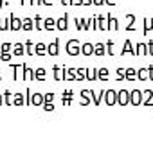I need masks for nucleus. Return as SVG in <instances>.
Returning a JSON list of instances; mask_svg holds the SVG:
<instances>
[{
    "mask_svg": "<svg viewBox=\"0 0 153 154\" xmlns=\"http://www.w3.org/2000/svg\"><path fill=\"white\" fill-rule=\"evenodd\" d=\"M67 52H69L70 56H77V54L81 52V47H79V43H77L76 39H72V41L67 43Z\"/></svg>",
    "mask_w": 153,
    "mask_h": 154,
    "instance_id": "obj_1",
    "label": "nucleus"
},
{
    "mask_svg": "<svg viewBox=\"0 0 153 154\" xmlns=\"http://www.w3.org/2000/svg\"><path fill=\"white\" fill-rule=\"evenodd\" d=\"M117 102H119L121 106H126V104L130 102V93H128L126 90H121V91L117 93Z\"/></svg>",
    "mask_w": 153,
    "mask_h": 154,
    "instance_id": "obj_2",
    "label": "nucleus"
},
{
    "mask_svg": "<svg viewBox=\"0 0 153 154\" xmlns=\"http://www.w3.org/2000/svg\"><path fill=\"white\" fill-rule=\"evenodd\" d=\"M141 97H142V93H141L139 90H133V91L130 93V102H132L133 106H139V104H141Z\"/></svg>",
    "mask_w": 153,
    "mask_h": 154,
    "instance_id": "obj_3",
    "label": "nucleus"
},
{
    "mask_svg": "<svg viewBox=\"0 0 153 154\" xmlns=\"http://www.w3.org/2000/svg\"><path fill=\"white\" fill-rule=\"evenodd\" d=\"M105 95H106V104H108V106H114L115 102H117V93H115L114 90L106 91Z\"/></svg>",
    "mask_w": 153,
    "mask_h": 154,
    "instance_id": "obj_4",
    "label": "nucleus"
},
{
    "mask_svg": "<svg viewBox=\"0 0 153 154\" xmlns=\"http://www.w3.org/2000/svg\"><path fill=\"white\" fill-rule=\"evenodd\" d=\"M9 29H13V31H18V29H22V20H18V18H9Z\"/></svg>",
    "mask_w": 153,
    "mask_h": 154,
    "instance_id": "obj_5",
    "label": "nucleus"
},
{
    "mask_svg": "<svg viewBox=\"0 0 153 154\" xmlns=\"http://www.w3.org/2000/svg\"><path fill=\"white\" fill-rule=\"evenodd\" d=\"M47 54H50V56H58V54H60V47H58V43H50V45H47Z\"/></svg>",
    "mask_w": 153,
    "mask_h": 154,
    "instance_id": "obj_6",
    "label": "nucleus"
},
{
    "mask_svg": "<svg viewBox=\"0 0 153 154\" xmlns=\"http://www.w3.org/2000/svg\"><path fill=\"white\" fill-rule=\"evenodd\" d=\"M29 102L34 104V106H41V104H43V95H41V93H33V99H31Z\"/></svg>",
    "mask_w": 153,
    "mask_h": 154,
    "instance_id": "obj_7",
    "label": "nucleus"
},
{
    "mask_svg": "<svg viewBox=\"0 0 153 154\" xmlns=\"http://www.w3.org/2000/svg\"><path fill=\"white\" fill-rule=\"evenodd\" d=\"M24 68H25V65H16L15 66V75L18 81H24Z\"/></svg>",
    "mask_w": 153,
    "mask_h": 154,
    "instance_id": "obj_8",
    "label": "nucleus"
},
{
    "mask_svg": "<svg viewBox=\"0 0 153 154\" xmlns=\"http://www.w3.org/2000/svg\"><path fill=\"white\" fill-rule=\"evenodd\" d=\"M63 79L74 81V79H76V70H72V68H63Z\"/></svg>",
    "mask_w": 153,
    "mask_h": 154,
    "instance_id": "obj_9",
    "label": "nucleus"
},
{
    "mask_svg": "<svg viewBox=\"0 0 153 154\" xmlns=\"http://www.w3.org/2000/svg\"><path fill=\"white\" fill-rule=\"evenodd\" d=\"M94 54H96V56H105V54H106V47H105L103 43L96 45V47H94Z\"/></svg>",
    "mask_w": 153,
    "mask_h": 154,
    "instance_id": "obj_10",
    "label": "nucleus"
},
{
    "mask_svg": "<svg viewBox=\"0 0 153 154\" xmlns=\"http://www.w3.org/2000/svg\"><path fill=\"white\" fill-rule=\"evenodd\" d=\"M142 95H144V97H141V104H150V99L153 97V91L151 90H146Z\"/></svg>",
    "mask_w": 153,
    "mask_h": 154,
    "instance_id": "obj_11",
    "label": "nucleus"
},
{
    "mask_svg": "<svg viewBox=\"0 0 153 154\" xmlns=\"http://www.w3.org/2000/svg\"><path fill=\"white\" fill-rule=\"evenodd\" d=\"M81 54H85V56H90V54H94V47H92L90 43H85V45L81 47Z\"/></svg>",
    "mask_w": 153,
    "mask_h": 154,
    "instance_id": "obj_12",
    "label": "nucleus"
},
{
    "mask_svg": "<svg viewBox=\"0 0 153 154\" xmlns=\"http://www.w3.org/2000/svg\"><path fill=\"white\" fill-rule=\"evenodd\" d=\"M31 79H34V72L25 65V68H24V81H31Z\"/></svg>",
    "mask_w": 153,
    "mask_h": 154,
    "instance_id": "obj_13",
    "label": "nucleus"
},
{
    "mask_svg": "<svg viewBox=\"0 0 153 154\" xmlns=\"http://www.w3.org/2000/svg\"><path fill=\"white\" fill-rule=\"evenodd\" d=\"M34 54H38V56H43V54H47V47H45L43 43H38V45H34Z\"/></svg>",
    "mask_w": 153,
    "mask_h": 154,
    "instance_id": "obj_14",
    "label": "nucleus"
},
{
    "mask_svg": "<svg viewBox=\"0 0 153 154\" xmlns=\"http://www.w3.org/2000/svg\"><path fill=\"white\" fill-rule=\"evenodd\" d=\"M137 77L141 79V81H144V79H148L150 77V68L146 66V68H141L139 72H137Z\"/></svg>",
    "mask_w": 153,
    "mask_h": 154,
    "instance_id": "obj_15",
    "label": "nucleus"
},
{
    "mask_svg": "<svg viewBox=\"0 0 153 154\" xmlns=\"http://www.w3.org/2000/svg\"><path fill=\"white\" fill-rule=\"evenodd\" d=\"M56 27L60 29V31H65L69 25H67V16H63V18H60L58 22H56Z\"/></svg>",
    "mask_w": 153,
    "mask_h": 154,
    "instance_id": "obj_16",
    "label": "nucleus"
},
{
    "mask_svg": "<svg viewBox=\"0 0 153 154\" xmlns=\"http://www.w3.org/2000/svg\"><path fill=\"white\" fill-rule=\"evenodd\" d=\"M133 54H137V56H144V54H148V48H146V45H142V43H141V45H137Z\"/></svg>",
    "mask_w": 153,
    "mask_h": 154,
    "instance_id": "obj_17",
    "label": "nucleus"
},
{
    "mask_svg": "<svg viewBox=\"0 0 153 154\" xmlns=\"http://www.w3.org/2000/svg\"><path fill=\"white\" fill-rule=\"evenodd\" d=\"M43 27L49 29V31H52V29H56V22H54L52 18H47V20L43 22Z\"/></svg>",
    "mask_w": 153,
    "mask_h": 154,
    "instance_id": "obj_18",
    "label": "nucleus"
},
{
    "mask_svg": "<svg viewBox=\"0 0 153 154\" xmlns=\"http://www.w3.org/2000/svg\"><path fill=\"white\" fill-rule=\"evenodd\" d=\"M22 29H25V31H33V20H29V18L22 20Z\"/></svg>",
    "mask_w": 153,
    "mask_h": 154,
    "instance_id": "obj_19",
    "label": "nucleus"
},
{
    "mask_svg": "<svg viewBox=\"0 0 153 154\" xmlns=\"http://www.w3.org/2000/svg\"><path fill=\"white\" fill-rule=\"evenodd\" d=\"M11 50H13L15 56H22V54H24V45H13Z\"/></svg>",
    "mask_w": 153,
    "mask_h": 154,
    "instance_id": "obj_20",
    "label": "nucleus"
},
{
    "mask_svg": "<svg viewBox=\"0 0 153 154\" xmlns=\"http://www.w3.org/2000/svg\"><path fill=\"white\" fill-rule=\"evenodd\" d=\"M34 79H36V81H43V79H45V70H43V68H36V70H34Z\"/></svg>",
    "mask_w": 153,
    "mask_h": 154,
    "instance_id": "obj_21",
    "label": "nucleus"
},
{
    "mask_svg": "<svg viewBox=\"0 0 153 154\" xmlns=\"http://www.w3.org/2000/svg\"><path fill=\"white\" fill-rule=\"evenodd\" d=\"M54 77H56L58 81H63V68H61V66H58V68L54 66Z\"/></svg>",
    "mask_w": 153,
    "mask_h": 154,
    "instance_id": "obj_22",
    "label": "nucleus"
},
{
    "mask_svg": "<svg viewBox=\"0 0 153 154\" xmlns=\"http://www.w3.org/2000/svg\"><path fill=\"white\" fill-rule=\"evenodd\" d=\"M122 54H133V48H132V43L126 41L124 47H122Z\"/></svg>",
    "mask_w": 153,
    "mask_h": 154,
    "instance_id": "obj_23",
    "label": "nucleus"
},
{
    "mask_svg": "<svg viewBox=\"0 0 153 154\" xmlns=\"http://www.w3.org/2000/svg\"><path fill=\"white\" fill-rule=\"evenodd\" d=\"M5 102H7L9 106H13V102H15V95L9 93V91H5Z\"/></svg>",
    "mask_w": 153,
    "mask_h": 154,
    "instance_id": "obj_24",
    "label": "nucleus"
},
{
    "mask_svg": "<svg viewBox=\"0 0 153 154\" xmlns=\"http://www.w3.org/2000/svg\"><path fill=\"white\" fill-rule=\"evenodd\" d=\"M15 106H20V104H24V97H22V93H16L15 95V102H13Z\"/></svg>",
    "mask_w": 153,
    "mask_h": 154,
    "instance_id": "obj_25",
    "label": "nucleus"
},
{
    "mask_svg": "<svg viewBox=\"0 0 153 154\" xmlns=\"http://www.w3.org/2000/svg\"><path fill=\"white\" fill-rule=\"evenodd\" d=\"M108 29L117 31V20H115V18H108Z\"/></svg>",
    "mask_w": 153,
    "mask_h": 154,
    "instance_id": "obj_26",
    "label": "nucleus"
},
{
    "mask_svg": "<svg viewBox=\"0 0 153 154\" xmlns=\"http://www.w3.org/2000/svg\"><path fill=\"white\" fill-rule=\"evenodd\" d=\"M126 22H128V27L133 29V22H135V16L133 14H126Z\"/></svg>",
    "mask_w": 153,
    "mask_h": 154,
    "instance_id": "obj_27",
    "label": "nucleus"
},
{
    "mask_svg": "<svg viewBox=\"0 0 153 154\" xmlns=\"http://www.w3.org/2000/svg\"><path fill=\"white\" fill-rule=\"evenodd\" d=\"M106 48H108V54H112V56L115 54V45H114V41H108V43H106Z\"/></svg>",
    "mask_w": 153,
    "mask_h": 154,
    "instance_id": "obj_28",
    "label": "nucleus"
},
{
    "mask_svg": "<svg viewBox=\"0 0 153 154\" xmlns=\"http://www.w3.org/2000/svg\"><path fill=\"white\" fill-rule=\"evenodd\" d=\"M124 75H126V79H133L135 77V70L133 68H128V70H124Z\"/></svg>",
    "mask_w": 153,
    "mask_h": 154,
    "instance_id": "obj_29",
    "label": "nucleus"
},
{
    "mask_svg": "<svg viewBox=\"0 0 153 154\" xmlns=\"http://www.w3.org/2000/svg\"><path fill=\"white\" fill-rule=\"evenodd\" d=\"M24 48H25V50H27V54H34V45H33V43H31V41H27V45H25V47H24Z\"/></svg>",
    "mask_w": 153,
    "mask_h": 154,
    "instance_id": "obj_30",
    "label": "nucleus"
},
{
    "mask_svg": "<svg viewBox=\"0 0 153 154\" xmlns=\"http://www.w3.org/2000/svg\"><path fill=\"white\" fill-rule=\"evenodd\" d=\"M97 74H99V77L105 81V79H106V75H108V70H106V68H99V70H97Z\"/></svg>",
    "mask_w": 153,
    "mask_h": 154,
    "instance_id": "obj_31",
    "label": "nucleus"
},
{
    "mask_svg": "<svg viewBox=\"0 0 153 154\" xmlns=\"http://www.w3.org/2000/svg\"><path fill=\"white\" fill-rule=\"evenodd\" d=\"M0 29H2V31L9 29V20H0Z\"/></svg>",
    "mask_w": 153,
    "mask_h": 154,
    "instance_id": "obj_32",
    "label": "nucleus"
},
{
    "mask_svg": "<svg viewBox=\"0 0 153 154\" xmlns=\"http://www.w3.org/2000/svg\"><path fill=\"white\" fill-rule=\"evenodd\" d=\"M11 47H13V45H9V43H5V45H0V50H2V52H9V50H11Z\"/></svg>",
    "mask_w": 153,
    "mask_h": 154,
    "instance_id": "obj_33",
    "label": "nucleus"
},
{
    "mask_svg": "<svg viewBox=\"0 0 153 154\" xmlns=\"http://www.w3.org/2000/svg\"><path fill=\"white\" fill-rule=\"evenodd\" d=\"M52 100H54V95H52V93H47V95L43 97V102H52Z\"/></svg>",
    "mask_w": 153,
    "mask_h": 154,
    "instance_id": "obj_34",
    "label": "nucleus"
},
{
    "mask_svg": "<svg viewBox=\"0 0 153 154\" xmlns=\"http://www.w3.org/2000/svg\"><path fill=\"white\" fill-rule=\"evenodd\" d=\"M36 29H40V31L43 29V23H41V18L40 16H36Z\"/></svg>",
    "mask_w": 153,
    "mask_h": 154,
    "instance_id": "obj_35",
    "label": "nucleus"
},
{
    "mask_svg": "<svg viewBox=\"0 0 153 154\" xmlns=\"http://www.w3.org/2000/svg\"><path fill=\"white\" fill-rule=\"evenodd\" d=\"M86 75H88V79H96V70L92 68V70H88L86 72Z\"/></svg>",
    "mask_w": 153,
    "mask_h": 154,
    "instance_id": "obj_36",
    "label": "nucleus"
},
{
    "mask_svg": "<svg viewBox=\"0 0 153 154\" xmlns=\"http://www.w3.org/2000/svg\"><path fill=\"white\" fill-rule=\"evenodd\" d=\"M0 57H2L4 61H9V59H11V54H7V52H4V54H2Z\"/></svg>",
    "mask_w": 153,
    "mask_h": 154,
    "instance_id": "obj_37",
    "label": "nucleus"
},
{
    "mask_svg": "<svg viewBox=\"0 0 153 154\" xmlns=\"http://www.w3.org/2000/svg\"><path fill=\"white\" fill-rule=\"evenodd\" d=\"M52 109H54L52 102H47V104H45V111H52Z\"/></svg>",
    "mask_w": 153,
    "mask_h": 154,
    "instance_id": "obj_38",
    "label": "nucleus"
},
{
    "mask_svg": "<svg viewBox=\"0 0 153 154\" xmlns=\"http://www.w3.org/2000/svg\"><path fill=\"white\" fill-rule=\"evenodd\" d=\"M146 48H148V54H151L153 56V41H150V45H148Z\"/></svg>",
    "mask_w": 153,
    "mask_h": 154,
    "instance_id": "obj_39",
    "label": "nucleus"
},
{
    "mask_svg": "<svg viewBox=\"0 0 153 154\" xmlns=\"http://www.w3.org/2000/svg\"><path fill=\"white\" fill-rule=\"evenodd\" d=\"M117 74H119V77H124V68H119Z\"/></svg>",
    "mask_w": 153,
    "mask_h": 154,
    "instance_id": "obj_40",
    "label": "nucleus"
},
{
    "mask_svg": "<svg viewBox=\"0 0 153 154\" xmlns=\"http://www.w3.org/2000/svg\"><path fill=\"white\" fill-rule=\"evenodd\" d=\"M61 4H63V5H70V4H72V0H61Z\"/></svg>",
    "mask_w": 153,
    "mask_h": 154,
    "instance_id": "obj_41",
    "label": "nucleus"
},
{
    "mask_svg": "<svg viewBox=\"0 0 153 154\" xmlns=\"http://www.w3.org/2000/svg\"><path fill=\"white\" fill-rule=\"evenodd\" d=\"M148 68H150V77H151V81H153V65H150Z\"/></svg>",
    "mask_w": 153,
    "mask_h": 154,
    "instance_id": "obj_42",
    "label": "nucleus"
},
{
    "mask_svg": "<svg viewBox=\"0 0 153 154\" xmlns=\"http://www.w3.org/2000/svg\"><path fill=\"white\" fill-rule=\"evenodd\" d=\"M94 4H97V5H101V4H105V0H92Z\"/></svg>",
    "mask_w": 153,
    "mask_h": 154,
    "instance_id": "obj_43",
    "label": "nucleus"
},
{
    "mask_svg": "<svg viewBox=\"0 0 153 154\" xmlns=\"http://www.w3.org/2000/svg\"><path fill=\"white\" fill-rule=\"evenodd\" d=\"M31 4H34V5H40V4H41V0H31Z\"/></svg>",
    "mask_w": 153,
    "mask_h": 154,
    "instance_id": "obj_44",
    "label": "nucleus"
},
{
    "mask_svg": "<svg viewBox=\"0 0 153 154\" xmlns=\"http://www.w3.org/2000/svg\"><path fill=\"white\" fill-rule=\"evenodd\" d=\"M41 4H47V5H50V4H52V0H41Z\"/></svg>",
    "mask_w": 153,
    "mask_h": 154,
    "instance_id": "obj_45",
    "label": "nucleus"
},
{
    "mask_svg": "<svg viewBox=\"0 0 153 154\" xmlns=\"http://www.w3.org/2000/svg\"><path fill=\"white\" fill-rule=\"evenodd\" d=\"M105 2H106V4H110V5H112V4H115V0H105Z\"/></svg>",
    "mask_w": 153,
    "mask_h": 154,
    "instance_id": "obj_46",
    "label": "nucleus"
},
{
    "mask_svg": "<svg viewBox=\"0 0 153 154\" xmlns=\"http://www.w3.org/2000/svg\"><path fill=\"white\" fill-rule=\"evenodd\" d=\"M72 4H83V0H72Z\"/></svg>",
    "mask_w": 153,
    "mask_h": 154,
    "instance_id": "obj_47",
    "label": "nucleus"
},
{
    "mask_svg": "<svg viewBox=\"0 0 153 154\" xmlns=\"http://www.w3.org/2000/svg\"><path fill=\"white\" fill-rule=\"evenodd\" d=\"M83 4H86V5H88V4H92V0H83Z\"/></svg>",
    "mask_w": 153,
    "mask_h": 154,
    "instance_id": "obj_48",
    "label": "nucleus"
},
{
    "mask_svg": "<svg viewBox=\"0 0 153 154\" xmlns=\"http://www.w3.org/2000/svg\"><path fill=\"white\" fill-rule=\"evenodd\" d=\"M22 4L25 5V4H31V0H22Z\"/></svg>",
    "mask_w": 153,
    "mask_h": 154,
    "instance_id": "obj_49",
    "label": "nucleus"
},
{
    "mask_svg": "<svg viewBox=\"0 0 153 154\" xmlns=\"http://www.w3.org/2000/svg\"><path fill=\"white\" fill-rule=\"evenodd\" d=\"M0 104H2V97H0Z\"/></svg>",
    "mask_w": 153,
    "mask_h": 154,
    "instance_id": "obj_50",
    "label": "nucleus"
}]
</instances>
